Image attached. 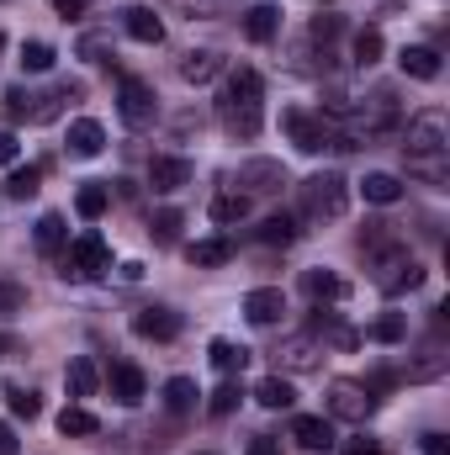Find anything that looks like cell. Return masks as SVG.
Here are the masks:
<instances>
[{
	"instance_id": "4fadbf2b",
	"label": "cell",
	"mask_w": 450,
	"mask_h": 455,
	"mask_svg": "<svg viewBox=\"0 0 450 455\" xmlns=\"http://www.w3.org/2000/svg\"><path fill=\"white\" fill-rule=\"evenodd\" d=\"M292 440H297L302 451H329V445H334V419H324V413H297V419H292Z\"/></svg>"
},
{
	"instance_id": "4dcf8cb0",
	"label": "cell",
	"mask_w": 450,
	"mask_h": 455,
	"mask_svg": "<svg viewBox=\"0 0 450 455\" xmlns=\"http://www.w3.org/2000/svg\"><path fill=\"white\" fill-rule=\"evenodd\" d=\"M197 397H202V392H197L191 376H170V381H165V408H170L175 419H181V413H197Z\"/></svg>"
},
{
	"instance_id": "603a6c76",
	"label": "cell",
	"mask_w": 450,
	"mask_h": 455,
	"mask_svg": "<svg viewBox=\"0 0 450 455\" xmlns=\"http://www.w3.org/2000/svg\"><path fill=\"white\" fill-rule=\"evenodd\" d=\"M143 392H149V381H143L138 365H112V397L122 403V408H138Z\"/></svg>"
},
{
	"instance_id": "4316f807",
	"label": "cell",
	"mask_w": 450,
	"mask_h": 455,
	"mask_svg": "<svg viewBox=\"0 0 450 455\" xmlns=\"http://www.w3.org/2000/svg\"><path fill=\"white\" fill-rule=\"evenodd\" d=\"M107 207H112V191H107L101 180H91V186H80V191H75V212H80L85 223H101V218H107Z\"/></svg>"
},
{
	"instance_id": "1f68e13d",
	"label": "cell",
	"mask_w": 450,
	"mask_h": 455,
	"mask_svg": "<svg viewBox=\"0 0 450 455\" xmlns=\"http://www.w3.org/2000/svg\"><path fill=\"white\" fill-rule=\"evenodd\" d=\"M313 334H324V349H329V344H334V349H355V344H360V334H355V329H344L334 313H324V307L313 313Z\"/></svg>"
},
{
	"instance_id": "7c38bea8",
	"label": "cell",
	"mask_w": 450,
	"mask_h": 455,
	"mask_svg": "<svg viewBox=\"0 0 450 455\" xmlns=\"http://www.w3.org/2000/svg\"><path fill=\"white\" fill-rule=\"evenodd\" d=\"M133 334L138 339H154V344L175 339L181 334V313H170V307H138L133 313Z\"/></svg>"
},
{
	"instance_id": "cb8c5ba5",
	"label": "cell",
	"mask_w": 450,
	"mask_h": 455,
	"mask_svg": "<svg viewBox=\"0 0 450 455\" xmlns=\"http://www.w3.org/2000/svg\"><path fill=\"white\" fill-rule=\"evenodd\" d=\"M398 64H403V75H408V80H440V53H435V48H424V43H419V48H403V53H398Z\"/></svg>"
},
{
	"instance_id": "f5cc1de1",
	"label": "cell",
	"mask_w": 450,
	"mask_h": 455,
	"mask_svg": "<svg viewBox=\"0 0 450 455\" xmlns=\"http://www.w3.org/2000/svg\"><path fill=\"white\" fill-rule=\"evenodd\" d=\"M80 53H85V59H101V53H107V37H85Z\"/></svg>"
},
{
	"instance_id": "816d5d0a",
	"label": "cell",
	"mask_w": 450,
	"mask_h": 455,
	"mask_svg": "<svg viewBox=\"0 0 450 455\" xmlns=\"http://www.w3.org/2000/svg\"><path fill=\"white\" fill-rule=\"evenodd\" d=\"M424 455H450V440L446 435H424Z\"/></svg>"
},
{
	"instance_id": "bcb514c9",
	"label": "cell",
	"mask_w": 450,
	"mask_h": 455,
	"mask_svg": "<svg viewBox=\"0 0 450 455\" xmlns=\"http://www.w3.org/2000/svg\"><path fill=\"white\" fill-rule=\"evenodd\" d=\"M48 5H53V11L64 16V21H80V16L91 11V0H48Z\"/></svg>"
},
{
	"instance_id": "f1b7e54d",
	"label": "cell",
	"mask_w": 450,
	"mask_h": 455,
	"mask_svg": "<svg viewBox=\"0 0 450 455\" xmlns=\"http://www.w3.org/2000/svg\"><path fill=\"white\" fill-rule=\"evenodd\" d=\"M408 175L424 186H450V164L446 154H408Z\"/></svg>"
},
{
	"instance_id": "836d02e7",
	"label": "cell",
	"mask_w": 450,
	"mask_h": 455,
	"mask_svg": "<svg viewBox=\"0 0 450 455\" xmlns=\"http://www.w3.org/2000/svg\"><path fill=\"white\" fill-rule=\"evenodd\" d=\"M207 355H213V371H218V376H238V371L249 365V349H244V344H233V339H213Z\"/></svg>"
},
{
	"instance_id": "3957f363",
	"label": "cell",
	"mask_w": 450,
	"mask_h": 455,
	"mask_svg": "<svg viewBox=\"0 0 450 455\" xmlns=\"http://www.w3.org/2000/svg\"><path fill=\"white\" fill-rule=\"evenodd\" d=\"M403 148L408 154H446L450 148V116L440 107H430V112H414L408 116V127H403Z\"/></svg>"
},
{
	"instance_id": "44dd1931",
	"label": "cell",
	"mask_w": 450,
	"mask_h": 455,
	"mask_svg": "<svg viewBox=\"0 0 450 455\" xmlns=\"http://www.w3.org/2000/svg\"><path fill=\"white\" fill-rule=\"evenodd\" d=\"M218 122H223L233 138H260V107H238V101H218Z\"/></svg>"
},
{
	"instance_id": "ab89813d",
	"label": "cell",
	"mask_w": 450,
	"mask_h": 455,
	"mask_svg": "<svg viewBox=\"0 0 450 455\" xmlns=\"http://www.w3.org/2000/svg\"><path fill=\"white\" fill-rule=\"evenodd\" d=\"M181 223H186V218H181L175 207H159V212L149 218V238H154V243H175V238H181Z\"/></svg>"
},
{
	"instance_id": "f6af8a7d",
	"label": "cell",
	"mask_w": 450,
	"mask_h": 455,
	"mask_svg": "<svg viewBox=\"0 0 450 455\" xmlns=\"http://www.w3.org/2000/svg\"><path fill=\"white\" fill-rule=\"evenodd\" d=\"M339 32H344L339 16H313V43H329V37H339Z\"/></svg>"
},
{
	"instance_id": "d4e9b609",
	"label": "cell",
	"mask_w": 450,
	"mask_h": 455,
	"mask_svg": "<svg viewBox=\"0 0 450 455\" xmlns=\"http://www.w3.org/2000/svg\"><path fill=\"white\" fill-rule=\"evenodd\" d=\"M32 243H37V254H59V249L69 243V228H64V218H59V212H43V218H37V228H32Z\"/></svg>"
},
{
	"instance_id": "f35d334b",
	"label": "cell",
	"mask_w": 450,
	"mask_h": 455,
	"mask_svg": "<svg viewBox=\"0 0 450 455\" xmlns=\"http://www.w3.org/2000/svg\"><path fill=\"white\" fill-rule=\"evenodd\" d=\"M53 59H59V53H53V43H43V37L21 43V69H27V75H48V69H53Z\"/></svg>"
},
{
	"instance_id": "7a4b0ae2",
	"label": "cell",
	"mask_w": 450,
	"mask_h": 455,
	"mask_svg": "<svg viewBox=\"0 0 450 455\" xmlns=\"http://www.w3.org/2000/svg\"><path fill=\"white\" fill-rule=\"evenodd\" d=\"M371 265H376V286L387 297H403V291H419L424 286V265L408 254V243H392V249L371 254Z\"/></svg>"
},
{
	"instance_id": "f907efd6",
	"label": "cell",
	"mask_w": 450,
	"mask_h": 455,
	"mask_svg": "<svg viewBox=\"0 0 450 455\" xmlns=\"http://www.w3.org/2000/svg\"><path fill=\"white\" fill-rule=\"evenodd\" d=\"M344 455H382V445H376V440H350Z\"/></svg>"
},
{
	"instance_id": "ac0fdd59",
	"label": "cell",
	"mask_w": 450,
	"mask_h": 455,
	"mask_svg": "<svg viewBox=\"0 0 450 455\" xmlns=\"http://www.w3.org/2000/svg\"><path fill=\"white\" fill-rule=\"evenodd\" d=\"M446 339H440V334H435V339H424L419 344V360H414V365H408V376H414V381H440V376H446Z\"/></svg>"
},
{
	"instance_id": "9c48e42d",
	"label": "cell",
	"mask_w": 450,
	"mask_h": 455,
	"mask_svg": "<svg viewBox=\"0 0 450 455\" xmlns=\"http://www.w3.org/2000/svg\"><path fill=\"white\" fill-rule=\"evenodd\" d=\"M191 175H197V164H191V159H181V154H154V159H149V186H154L159 196H170V191L191 186Z\"/></svg>"
},
{
	"instance_id": "d590c367",
	"label": "cell",
	"mask_w": 450,
	"mask_h": 455,
	"mask_svg": "<svg viewBox=\"0 0 450 455\" xmlns=\"http://www.w3.org/2000/svg\"><path fill=\"white\" fill-rule=\"evenodd\" d=\"M64 381H69V397H96V387H101V376H96V365H91L85 355H75V360H69Z\"/></svg>"
},
{
	"instance_id": "2e32d148",
	"label": "cell",
	"mask_w": 450,
	"mask_h": 455,
	"mask_svg": "<svg viewBox=\"0 0 450 455\" xmlns=\"http://www.w3.org/2000/svg\"><path fill=\"white\" fill-rule=\"evenodd\" d=\"M101 148H107V127H101L96 116L69 122V154H75V159H96Z\"/></svg>"
},
{
	"instance_id": "7402d4cb",
	"label": "cell",
	"mask_w": 450,
	"mask_h": 455,
	"mask_svg": "<svg viewBox=\"0 0 450 455\" xmlns=\"http://www.w3.org/2000/svg\"><path fill=\"white\" fill-rule=\"evenodd\" d=\"M186 259H191L197 270H213V265H228V259H233V243H228L223 233L197 238V243H186Z\"/></svg>"
},
{
	"instance_id": "db71d44e",
	"label": "cell",
	"mask_w": 450,
	"mask_h": 455,
	"mask_svg": "<svg viewBox=\"0 0 450 455\" xmlns=\"http://www.w3.org/2000/svg\"><path fill=\"white\" fill-rule=\"evenodd\" d=\"M11 349H16V339H11V334H0V355H11Z\"/></svg>"
},
{
	"instance_id": "74e56055",
	"label": "cell",
	"mask_w": 450,
	"mask_h": 455,
	"mask_svg": "<svg viewBox=\"0 0 450 455\" xmlns=\"http://www.w3.org/2000/svg\"><path fill=\"white\" fill-rule=\"evenodd\" d=\"M382 48H387V43H382V32H376V27H360V32H355V43H350V53H355V64H360V69L382 64Z\"/></svg>"
},
{
	"instance_id": "5b68a950",
	"label": "cell",
	"mask_w": 450,
	"mask_h": 455,
	"mask_svg": "<svg viewBox=\"0 0 450 455\" xmlns=\"http://www.w3.org/2000/svg\"><path fill=\"white\" fill-rule=\"evenodd\" d=\"M117 112H122L127 127H149V122L159 116V96H154V85L138 80V75H122V80H117Z\"/></svg>"
},
{
	"instance_id": "f546056e",
	"label": "cell",
	"mask_w": 450,
	"mask_h": 455,
	"mask_svg": "<svg viewBox=\"0 0 450 455\" xmlns=\"http://www.w3.org/2000/svg\"><path fill=\"white\" fill-rule=\"evenodd\" d=\"M254 403H260V408H270V413H281V408H292V403H297V392H292V381H286V376H265V381L254 387Z\"/></svg>"
},
{
	"instance_id": "9a60e30c",
	"label": "cell",
	"mask_w": 450,
	"mask_h": 455,
	"mask_svg": "<svg viewBox=\"0 0 450 455\" xmlns=\"http://www.w3.org/2000/svg\"><path fill=\"white\" fill-rule=\"evenodd\" d=\"M260 96H265V80H260V69H228L223 80V96L218 101H238V107H260Z\"/></svg>"
},
{
	"instance_id": "8fae6325",
	"label": "cell",
	"mask_w": 450,
	"mask_h": 455,
	"mask_svg": "<svg viewBox=\"0 0 450 455\" xmlns=\"http://www.w3.org/2000/svg\"><path fill=\"white\" fill-rule=\"evenodd\" d=\"M281 313H286V291H281V286H254V291L244 297V318H249L254 329L281 323Z\"/></svg>"
},
{
	"instance_id": "8d00e7d4",
	"label": "cell",
	"mask_w": 450,
	"mask_h": 455,
	"mask_svg": "<svg viewBox=\"0 0 450 455\" xmlns=\"http://www.w3.org/2000/svg\"><path fill=\"white\" fill-rule=\"evenodd\" d=\"M244 218H249V196H244V191H218V196H213V223H244Z\"/></svg>"
},
{
	"instance_id": "7bdbcfd3",
	"label": "cell",
	"mask_w": 450,
	"mask_h": 455,
	"mask_svg": "<svg viewBox=\"0 0 450 455\" xmlns=\"http://www.w3.org/2000/svg\"><path fill=\"white\" fill-rule=\"evenodd\" d=\"M238 397H244V392H238V381H233V376H228L223 387H218V392H213V403H207V413H213V419H228V413H233V408H238Z\"/></svg>"
},
{
	"instance_id": "6da1fadb",
	"label": "cell",
	"mask_w": 450,
	"mask_h": 455,
	"mask_svg": "<svg viewBox=\"0 0 450 455\" xmlns=\"http://www.w3.org/2000/svg\"><path fill=\"white\" fill-rule=\"evenodd\" d=\"M297 191H302V218H308V223H334V218L350 212V180H344L339 170H318V175L302 180Z\"/></svg>"
},
{
	"instance_id": "e575fe53",
	"label": "cell",
	"mask_w": 450,
	"mask_h": 455,
	"mask_svg": "<svg viewBox=\"0 0 450 455\" xmlns=\"http://www.w3.org/2000/svg\"><path fill=\"white\" fill-rule=\"evenodd\" d=\"M43 186V164H27V170H11L5 175V202H32Z\"/></svg>"
},
{
	"instance_id": "d6986e66",
	"label": "cell",
	"mask_w": 450,
	"mask_h": 455,
	"mask_svg": "<svg viewBox=\"0 0 450 455\" xmlns=\"http://www.w3.org/2000/svg\"><path fill=\"white\" fill-rule=\"evenodd\" d=\"M244 37H249V43H276V37H281V11H276L270 0H260V5L244 16Z\"/></svg>"
},
{
	"instance_id": "484cf974",
	"label": "cell",
	"mask_w": 450,
	"mask_h": 455,
	"mask_svg": "<svg viewBox=\"0 0 450 455\" xmlns=\"http://www.w3.org/2000/svg\"><path fill=\"white\" fill-rule=\"evenodd\" d=\"M360 191H366V202H376V207L403 202V180H398V175H387V170H371V175L360 180Z\"/></svg>"
},
{
	"instance_id": "277c9868",
	"label": "cell",
	"mask_w": 450,
	"mask_h": 455,
	"mask_svg": "<svg viewBox=\"0 0 450 455\" xmlns=\"http://www.w3.org/2000/svg\"><path fill=\"white\" fill-rule=\"evenodd\" d=\"M112 265V249H107V238L101 233H80L75 243H69V254H64V281H85V275H101Z\"/></svg>"
},
{
	"instance_id": "11a10c76",
	"label": "cell",
	"mask_w": 450,
	"mask_h": 455,
	"mask_svg": "<svg viewBox=\"0 0 450 455\" xmlns=\"http://www.w3.org/2000/svg\"><path fill=\"white\" fill-rule=\"evenodd\" d=\"M0 53H5V32H0Z\"/></svg>"
},
{
	"instance_id": "8992f818",
	"label": "cell",
	"mask_w": 450,
	"mask_h": 455,
	"mask_svg": "<svg viewBox=\"0 0 450 455\" xmlns=\"http://www.w3.org/2000/svg\"><path fill=\"white\" fill-rule=\"evenodd\" d=\"M281 127H286V138H292L302 154H318V148H329V138H334L329 116L324 112H302V107H286V112H281Z\"/></svg>"
},
{
	"instance_id": "ffe728a7",
	"label": "cell",
	"mask_w": 450,
	"mask_h": 455,
	"mask_svg": "<svg viewBox=\"0 0 450 455\" xmlns=\"http://www.w3.org/2000/svg\"><path fill=\"white\" fill-rule=\"evenodd\" d=\"M122 27H127V37L133 43H143V48H154V43H165V21L149 11V5H133L127 16H122Z\"/></svg>"
},
{
	"instance_id": "52a82bcc",
	"label": "cell",
	"mask_w": 450,
	"mask_h": 455,
	"mask_svg": "<svg viewBox=\"0 0 450 455\" xmlns=\"http://www.w3.org/2000/svg\"><path fill=\"white\" fill-rule=\"evenodd\" d=\"M371 408H376V397H371L366 387H355V381H334V387H329V419L366 424V419H371Z\"/></svg>"
},
{
	"instance_id": "b9f144b4",
	"label": "cell",
	"mask_w": 450,
	"mask_h": 455,
	"mask_svg": "<svg viewBox=\"0 0 450 455\" xmlns=\"http://www.w3.org/2000/svg\"><path fill=\"white\" fill-rule=\"evenodd\" d=\"M5 403H11V413H16V419H27V424H32V419L43 413L37 392H27V387H5Z\"/></svg>"
},
{
	"instance_id": "ee69618b",
	"label": "cell",
	"mask_w": 450,
	"mask_h": 455,
	"mask_svg": "<svg viewBox=\"0 0 450 455\" xmlns=\"http://www.w3.org/2000/svg\"><path fill=\"white\" fill-rule=\"evenodd\" d=\"M0 313H5V318H16V313H27V291H21L16 281H0Z\"/></svg>"
},
{
	"instance_id": "7dc6e473",
	"label": "cell",
	"mask_w": 450,
	"mask_h": 455,
	"mask_svg": "<svg viewBox=\"0 0 450 455\" xmlns=\"http://www.w3.org/2000/svg\"><path fill=\"white\" fill-rule=\"evenodd\" d=\"M16 154H21L16 132H0V170H5V164H16Z\"/></svg>"
},
{
	"instance_id": "5bb4252c",
	"label": "cell",
	"mask_w": 450,
	"mask_h": 455,
	"mask_svg": "<svg viewBox=\"0 0 450 455\" xmlns=\"http://www.w3.org/2000/svg\"><path fill=\"white\" fill-rule=\"evenodd\" d=\"M218 75H228V64H223L218 48H191V53L181 59V80H186V85H207V80H218Z\"/></svg>"
},
{
	"instance_id": "681fc988",
	"label": "cell",
	"mask_w": 450,
	"mask_h": 455,
	"mask_svg": "<svg viewBox=\"0 0 450 455\" xmlns=\"http://www.w3.org/2000/svg\"><path fill=\"white\" fill-rule=\"evenodd\" d=\"M0 455H21V445H16V429H11V424H0Z\"/></svg>"
},
{
	"instance_id": "83f0119b",
	"label": "cell",
	"mask_w": 450,
	"mask_h": 455,
	"mask_svg": "<svg viewBox=\"0 0 450 455\" xmlns=\"http://www.w3.org/2000/svg\"><path fill=\"white\" fill-rule=\"evenodd\" d=\"M59 435H64V440H69V435H75V440H91V435H101V419H96L91 408L69 403V408L59 413Z\"/></svg>"
},
{
	"instance_id": "c3c4849f",
	"label": "cell",
	"mask_w": 450,
	"mask_h": 455,
	"mask_svg": "<svg viewBox=\"0 0 450 455\" xmlns=\"http://www.w3.org/2000/svg\"><path fill=\"white\" fill-rule=\"evenodd\" d=\"M244 455H281V445H276L270 435H254V440H249V451H244Z\"/></svg>"
},
{
	"instance_id": "30bf717a",
	"label": "cell",
	"mask_w": 450,
	"mask_h": 455,
	"mask_svg": "<svg viewBox=\"0 0 450 455\" xmlns=\"http://www.w3.org/2000/svg\"><path fill=\"white\" fill-rule=\"evenodd\" d=\"M276 365H281V371H318V365H324V344H318V334H292V339H281Z\"/></svg>"
},
{
	"instance_id": "e0dca14e",
	"label": "cell",
	"mask_w": 450,
	"mask_h": 455,
	"mask_svg": "<svg viewBox=\"0 0 450 455\" xmlns=\"http://www.w3.org/2000/svg\"><path fill=\"white\" fill-rule=\"evenodd\" d=\"M344 291H350V286L339 281L334 270H324V265H318V270H302V297H308V302H318V307H324V302H344Z\"/></svg>"
},
{
	"instance_id": "ba28073f",
	"label": "cell",
	"mask_w": 450,
	"mask_h": 455,
	"mask_svg": "<svg viewBox=\"0 0 450 455\" xmlns=\"http://www.w3.org/2000/svg\"><path fill=\"white\" fill-rule=\"evenodd\" d=\"M238 186H244V196H270V191L286 186V164L281 159H244L238 164Z\"/></svg>"
},
{
	"instance_id": "60d3db41",
	"label": "cell",
	"mask_w": 450,
	"mask_h": 455,
	"mask_svg": "<svg viewBox=\"0 0 450 455\" xmlns=\"http://www.w3.org/2000/svg\"><path fill=\"white\" fill-rule=\"evenodd\" d=\"M371 339L376 344H403L408 339V318H403V313H382V318L371 323Z\"/></svg>"
},
{
	"instance_id": "d6a6232c",
	"label": "cell",
	"mask_w": 450,
	"mask_h": 455,
	"mask_svg": "<svg viewBox=\"0 0 450 455\" xmlns=\"http://www.w3.org/2000/svg\"><path fill=\"white\" fill-rule=\"evenodd\" d=\"M297 218H286V212H276V218H265V223L254 228V238L260 243H270V249H286V243H297Z\"/></svg>"
}]
</instances>
